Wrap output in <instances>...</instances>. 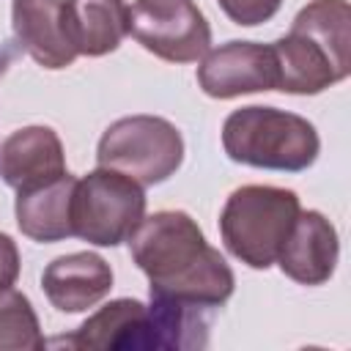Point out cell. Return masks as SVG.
<instances>
[{
	"label": "cell",
	"instance_id": "3957f363",
	"mask_svg": "<svg viewBox=\"0 0 351 351\" xmlns=\"http://www.w3.org/2000/svg\"><path fill=\"white\" fill-rule=\"evenodd\" d=\"M222 148L239 165L302 173L318 159L321 140L307 118L277 107L250 104L225 118Z\"/></svg>",
	"mask_w": 351,
	"mask_h": 351
},
{
	"label": "cell",
	"instance_id": "e0dca14e",
	"mask_svg": "<svg viewBox=\"0 0 351 351\" xmlns=\"http://www.w3.org/2000/svg\"><path fill=\"white\" fill-rule=\"evenodd\" d=\"M217 3L230 22L244 25V27L269 22L282 5V0H217Z\"/></svg>",
	"mask_w": 351,
	"mask_h": 351
},
{
	"label": "cell",
	"instance_id": "9a60e30c",
	"mask_svg": "<svg viewBox=\"0 0 351 351\" xmlns=\"http://www.w3.org/2000/svg\"><path fill=\"white\" fill-rule=\"evenodd\" d=\"M63 19L80 55L101 58L129 33V5L123 0H63Z\"/></svg>",
	"mask_w": 351,
	"mask_h": 351
},
{
	"label": "cell",
	"instance_id": "ba28073f",
	"mask_svg": "<svg viewBox=\"0 0 351 351\" xmlns=\"http://www.w3.org/2000/svg\"><path fill=\"white\" fill-rule=\"evenodd\" d=\"M197 85L211 99L277 90V58L271 44L228 41L206 52L197 66Z\"/></svg>",
	"mask_w": 351,
	"mask_h": 351
},
{
	"label": "cell",
	"instance_id": "7c38bea8",
	"mask_svg": "<svg viewBox=\"0 0 351 351\" xmlns=\"http://www.w3.org/2000/svg\"><path fill=\"white\" fill-rule=\"evenodd\" d=\"M11 30L16 47L44 69H66L80 55L63 19V0H14Z\"/></svg>",
	"mask_w": 351,
	"mask_h": 351
},
{
	"label": "cell",
	"instance_id": "6da1fadb",
	"mask_svg": "<svg viewBox=\"0 0 351 351\" xmlns=\"http://www.w3.org/2000/svg\"><path fill=\"white\" fill-rule=\"evenodd\" d=\"M129 252L148 277L151 302L217 318L233 296L236 277L186 211H156L132 230Z\"/></svg>",
	"mask_w": 351,
	"mask_h": 351
},
{
	"label": "cell",
	"instance_id": "277c9868",
	"mask_svg": "<svg viewBox=\"0 0 351 351\" xmlns=\"http://www.w3.org/2000/svg\"><path fill=\"white\" fill-rule=\"evenodd\" d=\"M302 206L293 189L247 184L230 192L219 214V233L233 258L250 269H269L299 217Z\"/></svg>",
	"mask_w": 351,
	"mask_h": 351
},
{
	"label": "cell",
	"instance_id": "ac0fdd59",
	"mask_svg": "<svg viewBox=\"0 0 351 351\" xmlns=\"http://www.w3.org/2000/svg\"><path fill=\"white\" fill-rule=\"evenodd\" d=\"M19 277V250L11 236L0 233V291L11 288Z\"/></svg>",
	"mask_w": 351,
	"mask_h": 351
},
{
	"label": "cell",
	"instance_id": "52a82bcc",
	"mask_svg": "<svg viewBox=\"0 0 351 351\" xmlns=\"http://www.w3.org/2000/svg\"><path fill=\"white\" fill-rule=\"evenodd\" d=\"M129 33L167 63H195L211 47V27L192 0H134Z\"/></svg>",
	"mask_w": 351,
	"mask_h": 351
},
{
	"label": "cell",
	"instance_id": "4fadbf2b",
	"mask_svg": "<svg viewBox=\"0 0 351 351\" xmlns=\"http://www.w3.org/2000/svg\"><path fill=\"white\" fill-rule=\"evenodd\" d=\"M41 288L60 313H82L99 304L112 288V269L96 252H69L47 263Z\"/></svg>",
	"mask_w": 351,
	"mask_h": 351
},
{
	"label": "cell",
	"instance_id": "9c48e42d",
	"mask_svg": "<svg viewBox=\"0 0 351 351\" xmlns=\"http://www.w3.org/2000/svg\"><path fill=\"white\" fill-rule=\"evenodd\" d=\"M49 346L80 351H156L151 310L137 299H115L96 310L77 332L55 337Z\"/></svg>",
	"mask_w": 351,
	"mask_h": 351
},
{
	"label": "cell",
	"instance_id": "5bb4252c",
	"mask_svg": "<svg viewBox=\"0 0 351 351\" xmlns=\"http://www.w3.org/2000/svg\"><path fill=\"white\" fill-rule=\"evenodd\" d=\"M74 186L77 178L66 173L49 184L16 192L14 214L19 230L38 244H52L74 236V222H71Z\"/></svg>",
	"mask_w": 351,
	"mask_h": 351
},
{
	"label": "cell",
	"instance_id": "7a4b0ae2",
	"mask_svg": "<svg viewBox=\"0 0 351 351\" xmlns=\"http://www.w3.org/2000/svg\"><path fill=\"white\" fill-rule=\"evenodd\" d=\"M277 58V90L315 96L348 77L351 5L346 0L307 3L291 30L271 44Z\"/></svg>",
	"mask_w": 351,
	"mask_h": 351
},
{
	"label": "cell",
	"instance_id": "8fae6325",
	"mask_svg": "<svg viewBox=\"0 0 351 351\" xmlns=\"http://www.w3.org/2000/svg\"><path fill=\"white\" fill-rule=\"evenodd\" d=\"M340 241L335 225L321 211H299L277 263L299 285H324L337 266Z\"/></svg>",
	"mask_w": 351,
	"mask_h": 351
},
{
	"label": "cell",
	"instance_id": "8992f818",
	"mask_svg": "<svg viewBox=\"0 0 351 351\" xmlns=\"http://www.w3.org/2000/svg\"><path fill=\"white\" fill-rule=\"evenodd\" d=\"M145 217V192L137 181L96 167L85 178H77L71 222L74 236L96 247H115L132 236Z\"/></svg>",
	"mask_w": 351,
	"mask_h": 351
},
{
	"label": "cell",
	"instance_id": "30bf717a",
	"mask_svg": "<svg viewBox=\"0 0 351 351\" xmlns=\"http://www.w3.org/2000/svg\"><path fill=\"white\" fill-rule=\"evenodd\" d=\"M66 173L63 143L49 126H25L0 143V178L16 192L49 184Z\"/></svg>",
	"mask_w": 351,
	"mask_h": 351
},
{
	"label": "cell",
	"instance_id": "5b68a950",
	"mask_svg": "<svg viewBox=\"0 0 351 351\" xmlns=\"http://www.w3.org/2000/svg\"><path fill=\"white\" fill-rule=\"evenodd\" d=\"M99 167L115 170L140 186H154L176 176L184 162L181 132L159 115H126L112 121L96 148Z\"/></svg>",
	"mask_w": 351,
	"mask_h": 351
},
{
	"label": "cell",
	"instance_id": "d6986e66",
	"mask_svg": "<svg viewBox=\"0 0 351 351\" xmlns=\"http://www.w3.org/2000/svg\"><path fill=\"white\" fill-rule=\"evenodd\" d=\"M16 44H11V41H5V44H0V80L5 77V71L11 69V63L16 60Z\"/></svg>",
	"mask_w": 351,
	"mask_h": 351
},
{
	"label": "cell",
	"instance_id": "2e32d148",
	"mask_svg": "<svg viewBox=\"0 0 351 351\" xmlns=\"http://www.w3.org/2000/svg\"><path fill=\"white\" fill-rule=\"evenodd\" d=\"M47 346L30 299L14 288L0 291V351H41Z\"/></svg>",
	"mask_w": 351,
	"mask_h": 351
}]
</instances>
